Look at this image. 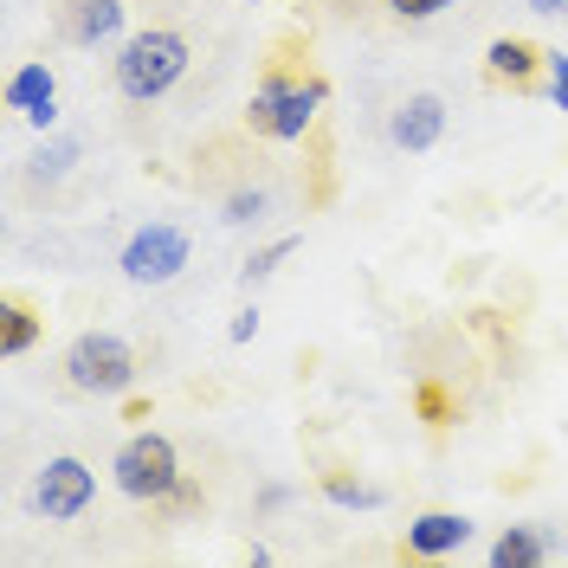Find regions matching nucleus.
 I'll return each mask as SVG.
<instances>
[{
  "label": "nucleus",
  "mask_w": 568,
  "mask_h": 568,
  "mask_svg": "<svg viewBox=\"0 0 568 568\" xmlns=\"http://www.w3.org/2000/svg\"><path fill=\"white\" fill-rule=\"evenodd\" d=\"M194 65V45L187 33L175 27H142L116 45V59H110V84H116V98L123 104H155V98H169L181 78Z\"/></svg>",
  "instance_id": "f257e3e1"
},
{
  "label": "nucleus",
  "mask_w": 568,
  "mask_h": 568,
  "mask_svg": "<svg viewBox=\"0 0 568 568\" xmlns=\"http://www.w3.org/2000/svg\"><path fill=\"white\" fill-rule=\"evenodd\" d=\"M323 104H329V84H323L317 71L272 65L258 78V91H252L246 123H252V136H265V142H304Z\"/></svg>",
  "instance_id": "f03ea898"
},
{
  "label": "nucleus",
  "mask_w": 568,
  "mask_h": 568,
  "mask_svg": "<svg viewBox=\"0 0 568 568\" xmlns=\"http://www.w3.org/2000/svg\"><path fill=\"white\" fill-rule=\"evenodd\" d=\"M181 453L169 433H130L123 446H116V459H110V485L130 497V504H149V510H162L169 497L181 491Z\"/></svg>",
  "instance_id": "7ed1b4c3"
},
{
  "label": "nucleus",
  "mask_w": 568,
  "mask_h": 568,
  "mask_svg": "<svg viewBox=\"0 0 568 568\" xmlns=\"http://www.w3.org/2000/svg\"><path fill=\"white\" fill-rule=\"evenodd\" d=\"M65 382L78 394L116 400V394L136 388V349L116 329H84V336H71V349H65Z\"/></svg>",
  "instance_id": "20e7f679"
},
{
  "label": "nucleus",
  "mask_w": 568,
  "mask_h": 568,
  "mask_svg": "<svg viewBox=\"0 0 568 568\" xmlns=\"http://www.w3.org/2000/svg\"><path fill=\"white\" fill-rule=\"evenodd\" d=\"M187 258H194V240H187V226H175V220H142L136 233L123 240V252H116V265H123V278L130 284H175L181 272H187Z\"/></svg>",
  "instance_id": "39448f33"
},
{
  "label": "nucleus",
  "mask_w": 568,
  "mask_h": 568,
  "mask_svg": "<svg viewBox=\"0 0 568 568\" xmlns=\"http://www.w3.org/2000/svg\"><path fill=\"white\" fill-rule=\"evenodd\" d=\"M91 504H98V471L78 459V453H59V459L39 465V478H33V510L45 517V524H78Z\"/></svg>",
  "instance_id": "423d86ee"
},
{
  "label": "nucleus",
  "mask_w": 568,
  "mask_h": 568,
  "mask_svg": "<svg viewBox=\"0 0 568 568\" xmlns=\"http://www.w3.org/2000/svg\"><path fill=\"white\" fill-rule=\"evenodd\" d=\"M123 27H130V7L123 0H65L59 7V33L71 45H84V52H98V45H123Z\"/></svg>",
  "instance_id": "0eeeda50"
},
{
  "label": "nucleus",
  "mask_w": 568,
  "mask_h": 568,
  "mask_svg": "<svg viewBox=\"0 0 568 568\" xmlns=\"http://www.w3.org/2000/svg\"><path fill=\"white\" fill-rule=\"evenodd\" d=\"M446 136V98L439 91H414L388 110V142L407 149V155H426L433 142Z\"/></svg>",
  "instance_id": "6e6552de"
},
{
  "label": "nucleus",
  "mask_w": 568,
  "mask_h": 568,
  "mask_svg": "<svg viewBox=\"0 0 568 568\" xmlns=\"http://www.w3.org/2000/svg\"><path fill=\"white\" fill-rule=\"evenodd\" d=\"M7 110H20L39 136L59 123V78H52V65H45V59L13 65V78H7Z\"/></svg>",
  "instance_id": "1a4fd4ad"
},
{
  "label": "nucleus",
  "mask_w": 568,
  "mask_h": 568,
  "mask_svg": "<svg viewBox=\"0 0 568 568\" xmlns=\"http://www.w3.org/2000/svg\"><path fill=\"white\" fill-rule=\"evenodd\" d=\"M465 542H471V517H459V510H420L407 524V556H420V562L459 556Z\"/></svg>",
  "instance_id": "9d476101"
},
{
  "label": "nucleus",
  "mask_w": 568,
  "mask_h": 568,
  "mask_svg": "<svg viewBox=\"0 0 568 568\" xmlns=\"http://www.w3.org/2000/svg\"><path fill=\"white\" fill-rule=\"evenodd\" d=\"M542 45H530V39H517V33H504L485 45V71H491L497 84H510V91H536V71H542Z\"/></svg>",
  "instance_id": "9b49d317"
},
{
  "label": "nucleus",
  "mask_w": 568,
  "mask_h": 568,
  "mask_svg": "<svg viewBox=\"0 0 568 568\" xmlns=\"http://www.w3.org/2000/svg\"><path fill=\"white\" fill-rule=\"evenodd\" d=\"M549 556H556V530L542 524H510L491 542V568H542Z\"/></svg>",
  "instance_id": "f8f14e48"
},
{
  "label": "nucleus",
  "mask_w": 568,
  "mask_h": 568,
  "mask_svg": "<svg viewBox=\"0 0 568 568\" xmlns=\"http://www.w3.org/2000/svg\"><path fill=\"white\" fill-rule=\"evenodd\" d=\"M323 497H329L336 510H382V504H388L382 485H362L349 471H323Z\"/></svg>",
  "instance_id": "ddd939ff"
},
{
  "label": "nucleus",
  "mask_w": 568,
  "mask_h": 568,
  "mask_svg": "<svg viewBox=\"0 0 568 568\" xmlns=\"http://www.w3.org/2000/svg\"><path fill=\"white\" fill-rule=\"evenodd\" d=\"M84 149H78V136H52V142H39L33 149V181L39 187H59V181L71 175V162H78Z\"/></svg>",
  "instance_id": "4468645a"
},
{
  "label": "nucleus",
  "mask_w": 568,
  "mask_h": 568,
  "mask_svg": "<svg viewBox=\"0 0 568 568\" xmlns=\"http://www.w3.org/2000/svg\"><path fill=\"white\" fill-rule=\"evenodd\" d=\"M39 336H45V323H39L33 311L13 297V304H7V317H0V349H7V355H27Z\"/></svg>",
  "instance_id": "2eb2a0df"
},
{
  "label": "nucleus",
  "mask_w": 568,
  "mask_h": 568,
  "mask_svg": "<svg viewBox=\"0 0 568 568\" xmlns=\"http://www.w3.org/2000/svg\"><path fill=\"white\" fill-rule=\"evenodd\" d=\"M304 246V240H297V233H284V240H272V246H258L246 258V265H240V284H246V291H258V284L272 278V272H278L284 258H291V252Z\"/></svg>",
  "instance_id": "dca6fc26"
},
{
  "label": "nucleus",
  "mask_w": 568,
  "mask_h": 568,
  "mask_svg": "<svg viewBox=\"0 0 568 568\" xmlns=\"http://www.w3.org/2000/svg\"><path fill=\"white\" fill-rule=\"evenodd\" d=\"M220 220H226V226H258V220H272V194H265V187H233V194L220 201Z\"/></svg>",
  "instance_id": "f3484780"
},
{
  "label": "nucleus",
  "mask_w": 568,
  "mask_h": 568,
  "mask_svg": "<svg viewBox=\"0 0 568 568\" xmlns=\"http://www.w3.org/2000/svg\"><path fill=\"white\" fill-rule=\"evenodd\" d=\"M542 98H549V104L568 116V52H562V45L542 59Z\"/></svg>",
  "instance_id": "a211bd4d"
},
{
  "label": "nucleus",
  "mask_w": 568,
  "mask_h": 568,
  "mask_svg": "<svg viewBox=\"0 0 568 568\" xmlns=\"http://www.w3.org/2000/svg\"><path fill=\"white\" fill-rule=\"evenodd\" d=\"M382 7H388L394 20H414V27H420V20H439V13L465 7V0H382Z\"/></svg>",
  "instance_id": "6ab92c4d"
},
{
  "label": "nucleus",
  "mask_w": 568,
  "mask_h": 568,
  "mask_svg": "<svg viewBox=\"0 0 568 568\" xmlns=\"http://www.w3.org/2000/svg\"><path fill=\"white\" fill-rule=\"evenodd\" d=\"M414 400H420V420L446 426V414H453V400H446V388H439V382H420V394H414Z\"/></svg>",
  "instance_id": "aec40b11"
},
{
  "label": "nucleus",
  "mask_w": 568,
  "mask_h": 568,
  "mask_svg": "<svg viewBox=\"0 0 568 568\" xmlns=\"http://www.w3.org/2000/svg\"><path fill=\"white\" fill-rule=\"evenodd\" d=\"M252 336H258V304H246L240 317L226 323V343H252Z\"/></svg>",
  "instance_id": "412c9836"
},
{
  "label": "nucleus",
  "mask_w": 568,
  "mask_h": 568,
  "mask_svg": "<svg viewBox=\"0 0 568 568\" xmlns=\"http://www.w3.org/2000/svg\"><path fill=\"white\" fill-rule=\"evenodd\" d=\"M162 510H169V517H181V510H201V485H187V478H181V491L169 497Z\"/></svg>",
  "instance_id": "4be33fe9"
},
{
  "label": "nucleus",
  "mask_w": 568,
  "mask_h": 568,
  "mask_svg": "<svg viewBox=\"0 0 568 568\" xmlns=\"http://www.w3.org/2000/svg\"><path fill=\"white\" fill-rule=\"evenodd\" d=\"M284 504H291V485H265L258 491V510H284Z\"/></svg>",
  "instance_id": "5701e85b"
},
{
  "label": "nucleus",
  "mask_w": 568,
  "mask_h": 568,
  "mask_svg": "<svg viewBox=\"0 0 568 568\" xmlns=\"http://www.w3.org/2000/svg\"><path fill=\"white\" fill-rule=\"evenodd\" d=\"M524 7H530V13H562L568 0H524Z\"/></svg>",
  "instance_id": "b1692460"
},
{
  "label": "nucleus",
  "mask_w": 568,
  "mask_h": 568,
  "mask_svg": "<svg viewBox=\"0 0 568 568\" xmlns=\"http://www.w3.org/2000/svg\"><path fill=\"white\" fill-rule=\"evenodd\" d=\"M562 20H568V7H562Z\"/></svg>",
  "instance_id": "393cba45"
}]
</instances>
